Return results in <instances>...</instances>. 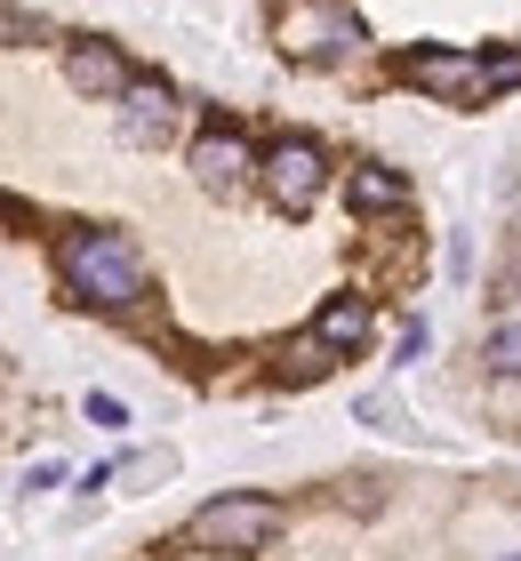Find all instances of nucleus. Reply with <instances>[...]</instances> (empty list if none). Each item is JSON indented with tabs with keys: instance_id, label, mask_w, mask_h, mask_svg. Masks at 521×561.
I'll return each instance as SVG.
<instances>
[{
	"instance_id": "1",
	"label": "nucleus",
	"mask_w": 521,
	"mask_h": 561,
	"mask_svg": "<svg viewBox=\"0 0 521 561\" xmlns=\"http://www.w3.org/2000/svg\"><path fill=\"white\" fill-rule=\"evenodd\" d=\"M57 280H65V297L104 305V313H137L145 289H152V273H145L137 249H128V233H104V225L57 233Z\"/></svg>"
},
{
	"instance_id": "2",
	"label": "nucleus",
	"mask_w": 521,
	"mask_h": 561,
	"mask_svg": "<svg viewBox=\"0 0 521 561\" xmlns=\"http://www.w3.org/2000/svg\"><path fill=\"white\" fill-rule=\"evenodd\" d=\"M281 529H290V505L265 497V490H225V497H208L201 514L185 522V546L193 553H265Z\"/></svg>"
},
{
	"instance_id": "3",
	"label": "nucleus",
	"mask_w": 521,
	"mask_h": 561,
	"mask_svg": "<svg viewBox=\"0 0 521 561\" xmlns=\"http://www.w3.org/2000/svg\"><path fill=\"white\" fill-rule=\"evenodd\" d=\"M370 24H361L346 0H290L281 9V57L297 65H337V57H361Z\"/></svg>"
},
{
	"instance_id": "4",
	"label": "nucleus",
	"mask_w": 521,
	"mask_h": 561,
	"mask_svg": "<svg viewBox=\"0 0 521 561\" xmlns=\"http://www.w3.org/2000/svg\"><path fill=\"white\" fill-rule=\"evenodd\" d=\"M257 185H265V201H273L281 217H305L313 201L329 193V152L313 145V137H273L265 161H257Z\"/></svg>"
},
{
	"instance_id": "5",
	"label": "nucleus",
	"mask_w": 521,
	"mask_h": 561,
	"mask_svg": "<svg viewBox=\"0 0 521 561\" xmlns=\"http://www.w3.org/2000/svg\"><path fill=\"white\" fill-rule=\"evenodd\" d=\"M394 72L417 96H433V105H482V57L474 48H401Z\"/></svg>"
},
{
	"instance_id": "6",
	"label": "nucleus",
	"mask_w": 521,
	"mask_h": 561,
	"mask_svg": "<svg viewBox=\"0 0 521 561\" xmlns=\"http://www.w3.org/2000/svg\"><path fill=\"white\" fill-rule=\"evenodd\" d=\"M185 161H193V185H201V193H241L265 152H257L241 129H225V121H217V129H201V137H193Z\"/></svg>"
},
{
	"instance_id": "7",
	"label": "nucleus",
	"mask_w": 521,
	"mask_h": 561,
	"mask_svg": "<svg viewBox=\"0 0 521 561\" xmlns=\"http://www.w3.org/2000/svg\"><path fill=\"white\" fill-rule=\"evenodd\" d=\"M121 129H128V145H161L169 137V121H177V89L169 81H152V72H137V81L121 89Z\"/></svg>"
},
{
	"instance_id": "8",
	"label": "nucleus",
	"mask_w": 521,
	"mask_h": 561,
	"mask_svg": "<svg viewBox=\"0 0 521 561\" xmlns=\"http://www.w3.org/2000/svg\"><path fill=\"white\" fill-rule=\"evenodd\" d=\"M65 81L81 89V96H121L137 72H128V57H121L113 41H72L65 48Z\"/></svg>"
},
{
	"instance_id": "9",
	"label": "nucleus",
	"mask_w": 521,
	"mask_h": 561,
	"mask_svg": "<svg viewBox=\"0 0 521 561\" xmlns=\"http://www.w3.org/2000/svg\"><path fill=\"white\" fill-rule=\"evenodd\" d=\"M346 209H353V217H401V209H409V176L385 169V161H353V176H346Z\"/></svg>"
},
{
	"instance_id": "10",
	"label": "nucleus",
	"mask_w": 521,
	"mask_h": 561,
	"mask_svg": "<svg viewBox=\"0 0 521 561\" xmlns=\"http://www.w3.org/2000/svg\"><path fill=\"white\" fill-rule=\"evenodd\" d=\"M313 337H321L329 353H361L377 337V305L370 297H329L321 313H313Z\"/></svg>"
},
{
	"instance_id": "11",
	"label": "nucleus",
	"mask_w": 521,
	"mask_h": 561,
	"mask_svg": "<svg viewBox=\"0 0 521 561\" xmlns=\"http://www.w3.org/2000/svg\"><path fill=\"white\" fill-rule=\"evenodd\" d=\"M482 369L489 377H521V321H506V329L482 337Z\"/></svg>"
},
{
	"instance_id": "12",
	"label": "nucleus",
	"mask_w": 521,
	"mask_h": 561,
	"mask_svg": "<svg viewBox=\"0 0 521 561\" xmlns=\"http://www.w3.org/2000/svg\"><path fill=\"white\" fill-rule=\"evenodd\" d=\"M521 89V57H482V105L489 96H513Z\"/></svg>"
},
{
	"instance_id": "13",
	"label": "nucleus",
	"mask_w": 521,
	"mask_h": 561,
	"mask_svg": "<svg viewBox=\"0 0 521 561\" xmlns=\"http://www.w3.org/2000/svg\"><path fill=\"white\" fill-rule=\"evenodd\" d=\"M41 41V16H24V9H0V48H33Z\"/></svg>"
},
{
	"instance_id": "14",
	"label": "nucleus",
	"mask_w": 521,
	"mask_h": 561,
	"mask_svg": "<svg viewBox=\"0 0 521 561\" xmlns=\"http://www.w3.org/2000/svg\"><path fill=\"white\" fill-rule=\"evenodd\" d=\"M489 297H521V233H513V257H506V273L489 280Z\"/></svg>"
},
{
	"instance_id": "15",
	"label": "nucleus",
	"mask_w": 521,
	"mask_h": 561,
	"mask_svg": "<svg viewBox=\"0 0 521 561\" xmlns=\"http://www.w3.org/2000/svg\"><path fill=\"white\" fill-rule=\"evenodd\" d=\"M89 425H128V410H121L113 393H89Z\"/></svg>"
},
{
	"instance_id": "16",
	"label": "nucleus",
	"mask_w": 521,
	"mask_h": 561,
	"mask_svg": "<svg viewBox=\"0 0 521 561\" xmlns=\"http://www.w3.org/2000/svg\"><path fill=\"white\" fill-rule=\"evenodd\" d=\"M0 225H33V209H24V201H9V193H0Z\"/></svg>"
},
{
	"instance_id": "17",
	"label": "nucleus",
	"mask_w": 521,
	"mask_h": 561,
	"mask_svg": "<svg viewBox=\"0 0 521 561\" xmlns=\"http://www.w3.org/2000/svg\"><path fill=\"white\" fill-rule=\"evenodd\" d=\"M513 561H521V553H513Z\"/></svg>"
}]
</instances>
